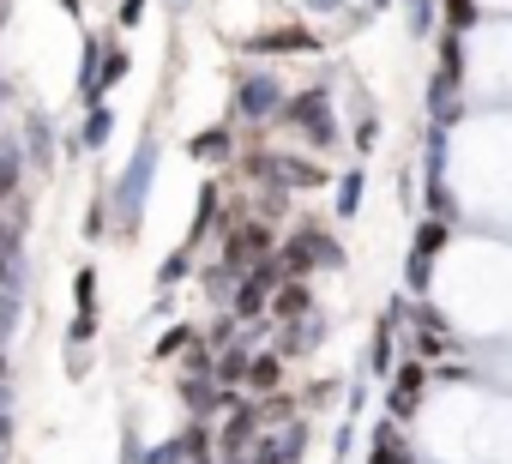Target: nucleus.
Listing matches in <instances>:
<instances>
[{
    "label": "nucleus",
    "mask_w": 512,
    "mask_h": 464,
    "mask_svg": "<svg viewBox=\"0 0 512 464\" xmlns=\"http://www.w3.org/2000/svg\"><path fill=\"white\" fill-rule=\"evenodd\" d=\"M145 7H151V0H121V13H115V19H121V25H139Z\"/></svg>",
    "instance_id": "obj_32"
},
{
    "label": "nucleus",
    "mask_w": 512,
    "mask_h": 464,
    "mask_svg": "<svg viewBox=\"0 0 512 464\" xmlns=\"http://www.w3.org/2000/svg\"><path fill=\"white\" fill-rule=\"evenodd\" d=\"M260 416H266V422H290V416H296V404H290V392H266V404H260Z\"/></svg>",
    "instance_id": "obj_27"
},
{
    "label": "nucleus",
    "mask_w": 512,
    "mask_h": 464,
    "mask_svg": "<svg viewBox=\"0 0 512 464\" xmlns=\"http://www.w3.org/2000/svg\"><path fill=\"white\" fill-rule=\"evenodd\" d=\"M0 151H7V145H0Z\"/></svg>",
    "instance_id": "obj_43"
},
{
    "label": "nucleus",
    "mask_w": 512,
    "mask_h": 464,
    "mask_svg": "<svg viewBox=\"0 0 512 464\" xmlns=\"http://www.w3.org/2000/svg\"><path fill=\"white\" fill-rule=\"evenodd\" d=\"M428 217H446V223L458 217V199H452L446 181H428Z\"/></svg>",
    "instance_id": "obj_25"
},
{
    "label": "nucleus",
    "mask_w": 512,
    "mask_h": 464,
    "mask_svg": "<svg viewBox=\"0 0 512 464\" xmlns=\"http://www.w3.org/2000/svg\"><path fill=\"white\" fill-rule=\"evenodd\" d=\"M31 151H37V163H55V157H49V121L31 127Z\"/></svg>",
    "instance_id": "obj_30"
},
{
    "label": "nucleus",
    "mask_w": 512,
    "mask_h": 464,
    "mask_svg": "<svg viewBox=\"0 0 512 464\" xmlns=\"http://www.w3.org/2000/svg\"><path fill=\"white\" fill-rule=\"evenodd\" d=\"M217 199H223V193H217V181H205V187H199V211H193V236H187V248H199V242L211 236V223H217Z\"/></svg>",
    "instance_id": "obj_15"
},
{
    "label": "nucleus",
    "mask_w": 512,
    "mask_h": 464,
    "mask_svg": "<svg viewBox=\"0 0 512 464\" xmlns=\"http://www.w3.org/2000/svg\"><path fill=\"white\" fill-rule=\"evenodd\" d=\"M446 248H452V223H446V217H422V223H416V242H410V266H404L410 290H428L434 260H440Z\"/></svg>",
    "instance_id": "obj_1"
},
{
    "label": "nucleus",
    "mask_w": 512,
    "mask_h": 464,
    "mask_svg": "<svg viewBox=\"0 0 512 464\" xmlns=\"http://www.w3.org/2000/svg\"><path fill=\"white\" fill-rule=\"evenodd\" d=\"M97 338V314H73V332H67V344H91Z\"/></svg>",
    "instance_id": "obj_29"
},
{
    "label": "nucleus",
    "mask_w": 512,
    "mask_h": 464,
    "mask_svg": "<svg viewBox=\"0 0 512 464\" xmlns=\"http://www.w3.org/2000/svg\"><path fill=\"white\" fill-rule=\"evenodd\" d=\"M127 67H133V55L109 43V55H103V91H109V85H121V79H127Z\"/></svg>",
    "instance_id": "obj_26"
},
{
    "label": "nucleus",
    "mask_w": 512,
    "mask_h": 464,
    "mask_svg": "<svg viewBox=\"0 0 512 464\" xmlns=\"http://www.w3.org/2000/svg\"><path fill=\"white\" fill-rule=\"evenodd\" d=\"M7 248H13V229H7V223H0V254H7Z\"/></svg>",
    "instance_id": "obj_37"
},
{
    "label": "nucleus",
    "mask_w": 512,
    "mask_h": 464,
    "mask_svg": "<svg viewBox=\"0 0 512 464\" xmlns=\"http://www.w3.org/2000/svg\"><path fill=\"white\" fill-rule=\"evenodd\" d=\"M278 121L302 127L314 145H338V121H332V103H326V91H302V97H290Z\"/></svg>",
    "instance_id": "obj_3"
},
{
    "label": "nucleus",
    "mask_w": 512,
    "mask_h": 464,
    "mask_svg": "<svg viewBox=\"0 0 512 464\" xmlns=\"http://www.w3.org/2000/svg\"><path fill=\"white\" fill-rule=\"evenodd\" d=\"M374 139H380V121H374V115H362V127H356V145H362V151H368V145H374Z\"/></svg>",
    "instance_id": "obj_34"
},
{
    "label": "nucleus",
    "mask_w": 512,
    "mask_h": 464,
    "mask_svg": "<svg viewBox=\"0 0 512 464\" xmlns=\"http://www.w3.org/2000/svg\"><path fill=\"white\" fill-rule=\"evenodd\" d=\"M440 13H446V31H470V25L482 19L476 0H440Z\"/></svg>",
    "instance_id": "obj_22"
},
{
    "label": "nucleus",
    "mask_w": 512,
    "mask_h": 464,
    "mask_svg": "<svg viewBox=\"0 0 512 464\" xmlns=\"http://www.w3.org/2000/svg\"><path fill=\"white\" fill-rule=\"evenodd\" d=\"M7 278H13V266H7V254H0V284H7Z\"/></svg>",
    "instance_id": "obj_38"
},
{
    "label": "nucleus",
    "mask_w": 512,
    "mask_h": 464,
    "mask_svg": "<svg viewBox=\"0 0 512 464\" xmlns=\"http://www.w3.org/2000/svg\"><path fill=\"white\" fill-rule=\"evenodd\" d=\"M362 187H368V181H362V169H350V175L338 181V211H344V217H356V211H362Z\"/></svg>",
    "instance_id": "obj_23"
},
{
    "label": "nucleus",
    "mask_w": 512,
    "mask_h": 464,
    "mask_svg": "<svg viewBox=\"0 0 512 464\" xmlns=\"http://www.w3.org/2000/svg\"><path fill=\"white\" fill-rule=\"evenodd\" d=\"M314 314V290H308V278H284L278 290H272V320H308Z\"/></svg>",
    "instance_id": "obj_8"
},
{
    "label": "nucleus",
    "mask_w": 512,
    "mask_h": 464,
    "mask_svg": "<svg viewBox=\"0 0 512 464\" xmlns=\"http://www.w3.org/2000/svg\"><path fill=\"white\" fill-rule=\"evenodd\" d=\"M320 181H326L320 163H302V157H284V151H278V175H272V187H320Z\"/></svg>",
    "instance_id": "obj_14"
},
{
    "label": "nucleus",
    "mask_w": 512,
    "mask_h": 464,
    "mask_svg": "<svg viewBox=\"0 0 512 464\" xmlns=\"http://www.w3.org/2000/svg\"><path fill=\"white\" fill-rule=\"evenodd\" d=\"M13 187H19V157H13V151H0V199H7Z\"/></svg>",
    "instance_id": "obj_28"
},
{
    "label": "nucleus",
    "mask_w": 512,
    "mask_h": 464,
    "mask_svg": "<svg viewBox=\"0 0 512 464\" xmlns=\"http://www.w3.org/2000/svg\"><path fill=\"white\" fill-rule=\"evenodd\" d=\"M247 464H290V458H284V452H278V440H260V452H253V458H247Z\"/></svg>",
    "instance_id": "obj_31"
},
{
    "label": "nucleus",
    "mask_w": 512,
    "mask_h": 464,
    "mask_svg": "<svg viewBox=\"0 0 512 464\" xmlns=\"http://www.w3.org/2000/svg\"><path fill=\"white\" fill-rule=\"evenodd\" d=\"M175 7H187V0H175Z\"/></svg>",
    "instance_id": "obj_40"
},
{
    "label": "nucleus",
    "mask_w": 512,
    "mask_h": 464,
    "mask_svg": "<svg viewBox=\"0 0 512 464\" xmlns=\"http://www.w3.org/2000/svg\"><path fill=\"white\" fill-rule=\"evenodd\" d=\"M151 169H157V145H145V151L133 157V169L121 175V187H115V217H121V236H133V229H139V211H145Z\"/></svg>",
    "instance_id": "obj_2"
},
{
    "label": "nucleus",
    "mask_w": 512,
    "mask_h": 464,
    "mask_svg": "<svg viewBox=\"0 0 512 464\" xmlns=\"http://www.w3.org/2000/svg\"><path fill=\"white\" fill-rule=\"evenodd\" d=\"M0 458H7V446H0Z\"/></svg>",
    "instance_id": "obj_41"
},
{
    "label": "nucleus",
    "mask_w": 512,
    "mask_h": 464,
    "mask_svg": "<svg viewBox=\"0 0 512 464\" xmlns=\"http://www.w3.org/2000/svg\"><path fill=\"white\" fill-rule=\"evenodd\" d=\"M284 85L272 79V73H247L241 85H235V115L241 121H272V115H284Z\"/></svg>",
    "instance_id": "obj_4"
},
{
    "label": "nucleus",
    "mask_w": 512,
    "mask_h": 464,
    "mask_svg": "<svg viewBox=\"0 0 512 464\" xmlns=\"http://www.w3.org/2000/svg\"><path fill=\"white\" fill-rule=\"evenodd\" d=\"M332 7H344V0H308V13H332Z\"/></svg>",
    "instance_id": "obj_36"
},
{
    "label": "nucleus",
    "mask_w": 512,
    "mask_h": 464,
    "mask_svg": "<svg viewBox=\"0 0 512 464\" xmlns=\"http://www.w3.org/2000/svg\"><path fill=\"white\" fill-rule=\"evenodd\" d=\"M247 55H320V37L308 25H278V31L247 37Z\"/></svg>",
    "instance_id": "obj_6"
},
{
    "label": "nucleus",
    "mask_w": 512,
    "mask_h": 464,
    "mask_svg": "<svg viewBox=\"0 0 512 464\" xmlns=\"http://www.w3.org/2000/svg\"><path fill=\"white\" fill-rule=\"evenodd\" d=\"M422 380H428V368H422V356L416 362H398L392 368V398H386V410L404 422V416H416V404H422Z\"/></svg>",
    "instance_id": "obj_7"
},
{
    "label": "nucleus",
    "mask_w": 512,
    "mask_h": 464,
    "mask_svg": "<svg viewBox=\"0 0 512 464\" xmlns=\"http://www.w3.org/2000/svg\"><path fill=\"white\" fill-rule=\"evenodd\" d=\"M193 344H199V332H193V326H169V332L157 338V350H151V356H157V362H175V356H187Z\"/></svg>",
    "instance_id": "obj_17"
},
{
    "label": "nucleus",
    "mask_w": 512,
    "mask_h": 464,
    "mask_svg": "<svg viewBox=\"0 0 512 464\" xmlns=\"http://www.w3.org/2000/svg\"><path fill=\"white\" fill-rule=\"evenodd\" d=\"M109 127H115V115H109L103 103H91V115H85V133H79V145H91V151H97V145L109 139Z\"/></svg>",
    "instance_id": "obj_20"
},
{
    "label": "nucleus",
    "mask_w": 512,
    "mask_h": 464,
    "mask_svg": "<svg viewBox=\"0 0 512 464\" xmlns=\"http://www.w3.org/2000/svg\"><path fill=\"white\" fill-rule=\"evenodd\" d=\"M73 302H79V314H97V266H79V278H73Z\"/></svg>",
    "instance_id": "obj_24"
},
{
    "label": "nucleus",
    "mask_w": 512,
    "mask_h": 464,
    "mask_svg": "<svg viewBox=\"0 0 512 464\" xmlns=\"http://www.w3.org/2000/svg\"><path fill=\"white\" fill-rule=\"evenodd\" d=\"M368 368L374 374H392L398 362H392V314H380V326H374V350H368Z\"/></svg>",
    "instance_id": "obj_18"
},
{
    "label": "nucleus",
    "mask_w": 512,
    "mask_h": 464,
    "mask_svg": "<svg viewBox=\"0 0 512 464\" xmlns=\"http://www.w3.org/2000/svg\"><path fill=\"white\" fill-rule=\"evenodd\" d=\"M410 350H416L422 362H440V356H458V338H452V326H416Z\"/></svg>",
    "instance_id": "obj_12"
},
{
    "label": "nucleus",
    "mask_w": 512,
    "mask_h": 464,
    "mask_svg": "<svg viewBox=\"0 0 512 464\" xmlns=\"http://www.w3.org/2000/svg\"><path fill=\"white\" fill-rule=\"evenodd\" d=\"M187 157H193V163H223V157H235L229 127H205V133H193V139H187Z\"/></svg>",
    "instance_id": "obj_11"
},
{
    "label": "nucleus",
    "mask_w": 512,
    "mask_h": 464,
    "mask_svg": "<svg viewBox=\"0 0 512 464\" xmlns=\"http://www.w3.org/2000/svg\"><path fill=\"white\" fill-rule=\"evenodd\" d=\"M247 362H253V350H247V338H235V344H223V350H217V386H247Z\"/></svg>",
    "instance_id": "obj_13"
},
{
    "label": "nucleus",
    "mask_w": 512,
    "mask_h": 464,
    "mask_svg": "<svg viewBox=\"0 0 512 464\" xmlns=\"http://www.w3.org/2000/svg\"><path fill=\"white\" fill-rule=\"evenodd\" d=\"M187 272H193V248H175V254H169V260L157 266V290H169V284H181Z\"/></svg>",
    "instance_id": "obj_21"
},
{
    "label": "nucleus",
    "mask_w": 512,
    "mask_h": 464,
    "mask_svg": "<svg viewBox=\"0 0 512 464\" xmlns=\"http://www.w3.org/2000/svg\"><path fill=\"white\" fill-rule=\"evenodd\" d=\"M0 19H7V7H0Z\"/></svg>",
    "instance_id": "obj_42"
},
{
    "label": "nucleus",
    "mask_w": 512,
    "mask_h": 464,
    "mask_svg": "<svg viewBox=\"0 0 512 464\" xmlns=\"http://www.w3.org/2000/svg\"><path fill=\"white\" fill-rule=\"evenodd\" d=\"M121 464H145V452H139V440H133V434L121 440Z\"/></svg>",
    "instance_id": "obj_35"
},
{
    "label": "nucleus",
    "mask_w": 512,
    "mask_h": 464,
    "mask_svg": "<svg viewBox=\"0 0 512 464\" xmlns=\"http://www.w3.org/2000/svg\"><path fill=\"white\" fill-rule=\"evenodd\" d=\"M278 380H284V356H253L247 362V386L253 392H278Z\"/></svg>",
    "instance_id": "obj_16"
},
{
    "label": "nucleus",
    "mask_w": 512,
    "mask_h": 464,
    "mask_svg": "<svg viewBox=\"0 0 512 464\" xmlns=\"http://www.w3.org/2000/svg\"><path fill=\"white\" fill-rule=\"evenodd\" d=\"M13 320H19V302H13L7 290H0V332H13Z\"/></svg>",
    "instance_id": "obj_33"
},
{
    "label": "nucleus",
    "mask_w": 512,
    "mask_h": 464,
    "mask_svg": "<svg viewBox=\"0 0 512 464\" xmlns=\"http://www.w3.org/2000/svg\"><path fill=\"white\" fill-rule=\"evenodd\" d=\"M440 73L464 79V31H440Z\"/></svg>",
    "instance_id": "obj_19"
},
{
    "label": "nucleus",
    "mask_w": 512,
    "mask_h": 464,
    "mask_svg": "<svg viewBox=\"0 0 512 464\" xmlns=\"http://www.w3.org/2000/svg\"><path fill=\"white\" fill-rule=\"evenodd\" d=\"M416 452H410V440L398 434V416H386L380 428H374V452H368V464H410Z\"/></svg>",
    "instance_id": "obj_10"
},
{
    "label": "nucleus",
    "mask_w": 512,
    "mask_h": 464,
    "mask_svg": "<svg viewBox=\"0 0 512 464\" xmlns=\"http://www.w3.org/2000/svg\"><path fill=\"white\" fill-rule=\"evenodd\" d=\"M260 428H266L260 404H247V398H241V404L223 416V428H217V452H223V458H241V452L253 446V434H260Z\"/></svg>",
    "instance_id": "obj_5"
},
{
    "label": "nucleus",
    "mask_w": 512,
    "mask_h": 464,
    "mask_svg": "<svg viewBox=\"0 0 512 464\" xmlns=\"http://www.w3.org/2000/svg\"><path fill=\"white\" fill-rule=\"evenodd\" d=\"M61 7H67V13H79V0H61Z\"/></svg>",
    "instance_id": "obj_39"
},
{
    "label": "nucleus",
    "mask_w": 512,
    "mask_h": 464,
    "mask_svg": "<svg viewBox=\"0 0 512 464\" xmlns=\"http://www.w3.org/2000/svg\"><path fill=\"white\" fill-rule=\"evenodd\" d=\"M175 446H181V464H217L223 452H217V434H211V422H187L181 434H175Z\"/></svg>",
    "instance_id": "obj_9"
}]
</instances>
